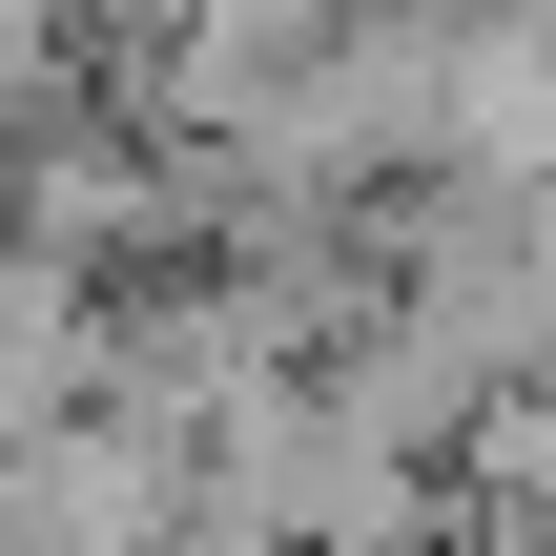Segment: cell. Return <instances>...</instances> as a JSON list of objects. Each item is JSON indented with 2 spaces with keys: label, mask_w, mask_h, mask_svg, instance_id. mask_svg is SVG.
Returning <instances> with one entry per match:
<instances>
[{
  "label": "cell",
  "mask_w": 556,
  "mask_h": 556,
  "mask_svg": "<svg viewBox=\"0 0 556 556\" xmlns=\"http://www.w3.org/2000/svg\"><path fill=\"white\" fill-rule=\"evenodd\" d=\"M186 495H206V433H165V413H124V392L0 433V536L21 556H165Z\"/></svg>",
  "instance_id": "6da1fadb"
},
{
  "label": "cell",
  "mask_w": 556,
  "mask_h": 556,
  "mask_svg": "<svg viewBox=\"0 0 556 556\" xmlns=\"http://www.w3.org/2000/svg\"><path fill=\"white\" fill-rule=\"evenodd\" d=\"M330 41H351V0H186L124 83H144V124H165V144H227V124H268Z\"/></svg>",
  "instance_id": "7a4b0ae2"
},
{
  "label": "cell",
  "mask_w": 556,
  "mask_h": 556,
  "mask_svg": "<svg viewBox=\"0 0 556 556\" xmlns=\"http://www.w3.org/2000/svg\"><path fill=\"white\" fill-rule=\"evenodd\" d=\"M41 413H103V268L0 227V433H41Z\"/></svg>",
  "instance_id": "3957f363"
},
{
  "label": "cell",
  "mask_w": 556,
  "mask_h": 556,
  "mask_svg": "<svg viewBox=\"0 0 556 556\" xmlns=\"http://www.w3.org/2000/svg\"><path fill=\"white\" fill-rule=\"evenodd\" d=\"M454 516H475V556H556V371L475 392V433H454Z\"/></svg>",
  "instance_id": "277c9868"
},
{
  "label": "cell",
  "mask_w": 556,
  "mask_h": 556,
  "mask_svg": "<svg viewBox=\"0 0 556 556\" xmlns=\"http://www.w3.org/2000/svg\"><path fill=\"white\" fill-rule=\"evenodd\" d=\"M165 556H309V536H289V516H248V495H186V536H165Z\"/></svg>",
  "instance_id": "5b68a950"
}]
</instances>
